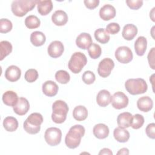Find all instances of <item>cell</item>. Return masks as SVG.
Masks as SVG:
<instances>
[{
  "instance_id": "cell-23",
  "label": "cell",
  "mask_w": 155,
  "mask_h": 155,
  "mask_svg": "<svg viewBox=\"0 0 155 155\" xmlns=\"http://www.w3.org/2000/svg\"><path fill=\"white\" fill-rule=\"evenodd\" d=\"M113 136L117 142L124 143L128 140L130 135L128 130L119 127L114 130Z\"/></svg>"
},
{
  "instance_id": "cell-11",
  "label": "cell",
  "mask_w": 155,
  "mask_h": 155,
  "mask_svg": "<svg viewBox=\"0 0 155 155\" xmlns=\"http://www.w3.org/2000/svg\"><path fill=\"white\" fill-rule=\"evenodd\" d=\"M64 50L63 44L59 41L51 42L48 47L47 51L49 56L53 58H57L61 56Z\"/></svg>"
},
{
  "instance_id": "cell-21",
  "label": "cell",
  "mask_w": 155,
  "mask_h": 155,
  "mask_svg": "<svg viewBox=\"0 0 155 155\" xmlns=\"http://www.w3.org/2000/svg\"><path fill=\"white\" fill-rule=\"evenodd\" d=\"M137 33V28L136 26L132 24H128L124 27L122 35L125 39L131 41L136 36Z\"/></svg>"
},
{
  "instance_id": "cell-34",
  "label": "cell",
  "mask_w": 155,
  "mask_h": 155,
  "mask_svg": "<svg viewBox=\"0 0 155 155\" xmlns=\"http://www.w3.org/2000/svg\"><path fill=\"white\" fill-rule=\"evenodd\" d=\"M55 79L60 84H66L70 81V76L67 71L61 70L56 73Z\"/></svg>"
},
{
  "instance_id": "cell-13",
  "label": "cell",
  "mask_w": 155,
  "mask_h": 155,
  "mask_svg": "<svg viewBox=\"0 0 155 155\" xmlns=\"http://www.w3.org/2000/svg\"><path fill=\"white\" fill-rule=\"evenodd\" d=\"M30 108V104L28 100L24 97H19L17 104L13 107L15 113L19 116L25 114Z\"/></svg>"
},
{
  "instance_id": "cell-45",
  "label": "cell",
  "mask_w": 155,
  "mask_h": 155,
  "mask_svg": "<svg viewBox=\"0 0 155 155\" xmlns=\"http://www.w3.org/2000/svg\"><path fill=\"white\" fill-rule=\"evenodd\" d=\"M129 151L128 149L127 148H122L117 153V154H128Z\"/></svg>"
},
{
  "instance_id": "cell-41",
  "label": "cell",
  "mask_w": 155,
  "mask_h": 155,
  "mask_svg": "<svg viewBox=\"0 0 155 155\" xmlns=\"http://www.w3.org/2000/svg\"><path fill=\"white\" fill-rule=\"evenodd\" d=\"M145 131L148 137L153 139H155V124H149L145 129Z\"/></svg>"
},
{
  "instance_id": "cell-5",
  "label": "cell",
  "mask_w": 155,
  "mask_h": 155,
  "mask_svg": "<svg viewBox=\"0 0 155 155\" xmlns=\"http://www.w3.org/2000/svg\"><path fill=\"white\" fill-rule=\"evenodd\" d=\"M126 90L132 95L143 94L148 88V85L143 79H129L125 83Z\"/></svg>"
},
{
  "instance_id": "cell-10",
  "label": "cell",
  "mask_w": 155,
  "mask_h": 155,
  "mask_svg": "<svg viewBox=\"0 0 155 155\" xmlns=\"http://www.w3.org/2000/svg\"><path fill=\"white\" fill-rule=\"evenodd\" d=\"M128 98L123 92L117 91L111 96V102L113 108L120 110L125 108L128 104Z\"/></svg>"
},
{
  "instance_id": "cell-38",
  "label": "cell",
  "mask_w": 155,
  "mask_h": 155,
  "mask_svg": "<svg viewBox=\"0 0 155 155\" xmlns=\"http://www.w3.org/2000/svg\"><path fill=\"white\" fill-rule=\"evenodd\" d=\"M82 79L83 82L88 85L91 84H93L95 79H96V77H95V74H94V73H93L91 71H85L82 76Z\"/></svg>"
},
{
  "instance_id": "cell-29",
  "label": "cell",
  "mask_w": 155,
  "mask_h": 155,
  "mask_svg": "<svg viewBox=\"0 0 155 155\" xmlns=\"http://www.w3.org/2000/svg\"><path fill=\"white\" fill-rule=\"evenodd\" d=\"M3 126L7 131L13 132L18 128V122L15 117L8 116L4 119Z\"/></svg>"
},
{
  "instance_id": "cell-30",
  "label": "cell",
  "mask_w": 155,
  "mask_h": 155,
  "mask_svg": "<svg viewBox=\"0 0 155 155\" xmlns=\"http://www.w3.org/2000/svg\"><path fill=\"white\" fill-rule=\"evenodd\" d=\"M94 36L96 40L101 44L107 43L110 39V35L107 32L105 29L103 28H100L95 30Z\"/></svg>"
},
{
  "instance_id": "cell-12",
  "label": "cell",
  "mask_w": 155,
  "mask_h": 155,
  "mask_svg": "<svg viewBox=\"0 0 155 155\" xmlns=\"http://www.w3.org/2000/svg\"><path fill=\"white\" fill-rule=\"evenodd\" d=\"M116 9L110 4H105L100 8L99 16L104 21H109L116 16Z\"/></svg>"
},
{
  "instance_id": "cell-6",
  "label": "cell",
  "mask_w": 155,
  "mask_h": 155,
  "mask_svg": "<svg viewBox=\"0 0 155 155\" xmlns=\"http://www.w3.org/2000/svg\"><path fill=\"white\" fill-rule=\"evenodd\" d=\"M87 63L86 56L81 52H75L68 63V68L74 74L79 73Z\"/></svg>"
},
{
  "instance_id": "cell-16",
  "label": "cell",
  "mask_w": 155,
  "mask_h": 155,
  "mask_svg": "<svg viewBox=\"0 0 155 155\" xmlns=\"http://www.w3.org/2000/svg\"><path fill=\"white\" fill-rule=\"evenodd\" d=\"M58 91V86L54 81H47L42 84V92L48 97L56 95Z\"/></svg>"
},
{
  "instance_id": "cell-39",
  "label": "cell",
  "mask_w": 155,
  "mask_h": 155,
  "mask_svg": "<svg viewBox=\"0 0 155 155\" xmlns=\"http://www.w3.org/2000/svg\"><path fill=\"white\" fill-rule=\"evenodd\" d=\"M105 30L108 33L114 35L120 31V26L117 23L111 22L107 25Z\"/></svg>"
},
{
  "instance_id": "cell-15",
  "label": "cell",
  "mask_w": 155,
  "mask_h": 155,
  "mask_svg": "<svg viewBox=\"0 0 155 155\" xmlns=\"http://www.w3.org/2000/svg\"><path fill=\"white\" fill-rule=\"evenodd\" d=\"M21 75V69L16 65L9 66L5 71V78L10 82H16Z\"/></svg>"
},
{
  "instance_id": "cell-28",
  "label": "cell",
  "mask_w": 155,
  "mask_h": 155,
  "mask_svg": "<svg viewBox=\"0 0 155 155\" xmlns=\"http://www.w3.org/2000/svg\"><path fill=\"white\" fill-rule=\"evenodd\" d=\"M73 116L78 121H83L88 116L87 109L82 105L77 106L73 110Z\"/></svg>"
},
{
  "instance_id": "cell-26",
  "label": "cell",
  "mask_w": 155,
  "mask_h": 155,
  "mask_svg": "<svg viewBox=\"0 0 155 155\" xmlns=\"http://www.w3.org/2000/svg\"><path fill=\"white\" fill-rule=\"evenodd\" d=\"M147 46V41L144 36L137 38L134 43V50L136 53L140 56H143L146 51Z\"/></svg>"
},
{
  "instance_id": "cell-3",
  "label": "cell",
  "mask_w": 155,
  "mask_h": 155,
  "mask_svg": "<svg viewBox=\"0 0 155 155\" xmlns=\"http://www.w3.org/2000/svg\"><path fill=\"white\" fill-rule=\"evenodd\" d=\"M52 110L51 119L54 122L62 124L66 120L69 109L65 102L61 100L56 101L52 105Z\"/></svg>"
},
{
  "instance_id": "cell-40",
  "label": "cell",
  "mask_w": 155,
  "mask_h": 155,
  "mask_svg": "<svg viewBox=\"0 0 155 155\" xmlns=\"http://www.w3.org/2000/svg\"><path fill=\"white\" fill-rule=\"evenodd\" d=\"M126 3L127 5L133 10H137L140 8L143 4L142 0H127Z\"/></svg>"
},
{
  "instance_id": "cell-7",
  "label": "cell",
  "mask_w": 155,
  "mask_h": 155,
  "mask_svg": "<svg viewBox=\"0 0 155 155\" xmlns=\"http://www.w3.org/2000/svg\"><path fill=\"white\" fill-rule=\"evenodd\" d=\"M44 138L46 142L50 146L58 145L61 140V130L56 127H50L46 130L44 134Z\"/></svg>"
},
{
  "instance_id": "cell-33",
  "label": "cell",
  "mask_w": 155,
  "mask_h": 155,
  "mask_svg": "<svg viewBox=\"0 0 155 155\" xmlns=\"http://www.w3.org/2000/svg\"><path fill=\"white\" fill-rule=\"evenodd\" d=\"M88 52L89 56L92 59L99 58L102 53V49L99 45L96 43H92L88 48Z\"/></svg>"
},
{
  "instance_id": "cell-25",
  "label": "cell",
  "mask_w": 155,
  "mask_h": 155,
  "mask_svg": "<svg viewBox=\"0 0 155 155\" xmlns=\"http://www.w3.org/2000/svg\"><path fill=\"white\" fill-rule=\"evenodd\" d=\"M132 114L129 112H124L119 114L117 118V123L119 127L126 128L130 127Z\"/></svg>"
},
{
  "instance_id": "cell-44",
  "label": "cell",
  "mask_w": 155,
  "mask_h": 155,
  "mask_svg": "<svg viewBox=\"0 0 155 155\" xmlns=\"http://www.w3.org/2000/svg\"><path fill=\"white\" fill-rule=\"evenodd\" d=\"M99 154L101 155V154H108V155H112L113 154V153L112 151L108 149V148H104L103 149H102L100 152L99 153Z\"/></svg>"
},
{
  "instance_id": "cell-42",
  "label": "cell",
  "mask_w": 155,
  "mask_h": 155,
  "mask_svg": "<svg viewBox=\"0 0 155 155\" xmlns=\"http://www.w3.org/2000/svg\"><path fill=\"white\" fill-rule=\"evenodd\" d=\"M85 7L88 9H94L99 5V0H85L84 1Z\"/></svg>"
},
{
  "instance_id": "cell-43",
  "label": "cell",
  "mask_w": 155,
  "mask_h": 155,
  "mask_svg": "<svg viewBox=\"0 0 155 155\" xmlns=\"http://www.w3.org/2000/svg\"><path fill=\"white\" fill-rule=\"evenodd\" d=\"M154 49L155 48L153 47L151 50L149 51L148 54V61L150 67L154 70Z\"/></svg>"
},
{
  "instance_id": "cell-8",
  "label": "cell",
  "mask_w": 155,
  "mask_h": 155,
  "mask_svg": "<svg viewBox=\"0 0 155 155\" xmlns=\"http://www.w3.org/2000/svg\"><path fill=\"white\" fill-rule=\"evenodd\" d=\"M116 59L122 64H128L133 59V53L131 49L127 46L118 47L115 51Z\"/></svg>"
},
{
  "instance_id": "cell-22",
  "label": "cell",
  "mask_w": 155,
  "mask_h": 155,
  "mask_svg": "<svg viewBox=\"0 0 155 155\" xmlns=\"http://www.w3.org/2000/svg\"><path fill=\"white\" fill-rule=\"evenodd\" d=\"M2 101L4 104L10 107H14L18 101L17 94L13 91H7L2 95Z\"/></svg>"
},
{
  "instance_id": "cell-20",
  "label": "cell",
  "mask_w": 155,
  "mask_h": 155,
  "mask_svg": "<svg viewBox=\"0 0 155 155\" xmlns=\"http://www.w3.org/2000/svg\"><path fill=\"white\" fill-rule=\"evenodd\" d=\"M93 133L96 138L99 139H103L108 136L109 128L104 124H98L93 127Z\"/></svg>"
},
{
  "instance_id": "cell-19",
  "label": "cell",
  "mask_w": 155,
  "mask_h": 155,
  "mask_svg": "<svg viewBox=\"0 0 155 155\" xmlns=\"http://www.w3.org/2000/svg\"><path fill=\"white\" fill-rule=\"evenodd\" d=\"M110 93L107 90H102L99 91L96 96L97 104L102 107H107L111 102Z\"/></svg>"
},
{
  "instance_id": "cell-2",
  "label": "cell",
  "mask_w": 155,
  "mask_h": 155,
  "mask_svg": "<svg viewBox=\"0 0 155 155\" xmlns=\"http://www.w3.org/2000/svg\"><path fill=\"white\" fill-rule=\"evenodd\" d=\"M36 0H15L11 5L13 13L18 17H22L32 10L37 4Z\"/></svg>"
},
{
  "instance_id": "cell-24",
  "label": "cell",
  "mask_w": 155,
  "mask_h": 155,
  "mask_svg": "<svg viewBox=\"0 0 155 155\" xmlns=\"http://www.w3.org/2000/svg\"><path fill=\"white\" fill-rule=\"evenodd\" d=\"M38 11L42 16L48 15L53 9V3L51 0L38 1Z\"/></svg>"
},
{
  "instance_id": "cell-14",
  "label": "cell",
  "mask_w": 155,
  "mask_h": 155,
  "mask_svg": "<svg viewBox=\"0 0 155 155\" xmlns=\"http://www.w3.org/2000/svg\"><path fill=\"white\" fill-rule=\"evenodd\" d=\"M92 38L91 35L87 33H81L76 39V45L81 49L86 50L92 44Z\"/></svg>"
},
{
  "instance_id": "cell-1",
  "label": "cell",
  "mask_w": 155,
  "mask_h": 155,
  "mask_svg": "<svg viewBox=\"0 0 155 155\" xmlns=\"http://www.w3.org/2000/svg\"><path fill=\"white\" fill-rule=\"evenodd\" d=\"M85 128L81 125H75L71 127L65 138L67 147L71 149L77 148L81 143V138L85 134Z\"/></svg>"
},
{
  "instance_id": "cell-18",
  "label": "cell",
  "mask_w": 155,
  "mask_h": 155,
  "mask_svg": "<svg viewBox=\"0 0 155 155\" xmlns=\"http://www.w3.org/2000/svg\"><path fill=\"white\" fill-rule=\"evenodd\" d=\"M52 22L58 26H62L66 24L68 21L67 13L61 10H56L51 16Z\"/></svg>"
},
{
  "instance_id": "cell-31",
  "label": "cell",
  "mask_w": 155,
  "mask_h": 155,
  "mask_svg": "<svg viewBox=\"0 0 155 155\" xmlns=\"http://www.w3.org/2000/svg\"><path fill=\"white\" fill-rule=\"evenodd\" d=\"M0 60L2 61L12 51V45L11 43L7 41H2L0 42Z\"/></svg>"
},
{
  "instance_id": "cell-4",
  "label": "cell",
  "mask_w": 155,
  "mask_h": 155,
  "mask_svg": "<svg viewBox=\"0 0 155 155\" xmlns=\"http://www.w3.org/2000/svg\"><path fill=\"white\" fill-rule=\"evenodd\" d=\"M42 122V116L39 113H33L24 122V128L27 133L30 134H35L39 132L41 125Z\"/></svg>"
},
{
  "instance_id": "cell-36",
  "label": "cell",
  "mask_w": 155,
  "mask_h": 155,
  "mask_svg": "<svg viewBox=\"0 0 155 155\" xmlns=\"http://www.w3.org/2000/svg\"><path fill=\"white\" fill-rule=\"evenodd\" d=\"M13 25L10 20L4 18L0 20V32L1 33H7L10 31Z\"/></svg>"
},
{
  "instance_id": "cell-32",
  "label": "cell",
  "mask_w": 155,
  "mask_h": 155,
  "mask_svg": "<svg viewBox=\"0 0 155 155\" xmlns=\"http://www.w3.org/2000/svg\"><path fill=\"white\" fill-rule=\"evenodd\" d=\"M40 24L39 19L35 15H30L25 19V25L29 29L36 28L39 27Z\"/></svg>"
},
{
  "instance_id": "cell-17",
  "label": "cell",
  "mask_w": 155,
  "mask_h": 155,
  "mask_svg": "<svg viewBox=\"0 0 155 155\" xmlns=\"http://www.w3.org/2000/svg\"><path fill=\"white\" fill-rule=\"evenodd\" d=\"M137 107L141 111L148 112L153 107V100L148 96L140 97L137 101Z\"/></svg>"
},
{
  "instance_id": "cell-37",
  "label": "cell",
  "mask_w": 155,
  "mask_h": 155,
  "mask_svg": "<svg viewBox=\"0 0 155 155\" xmlns=\"http://www.w3.org/2000/svg\"><path fill=\"white\" fill-rule=\"evenodd\" d=\"M25 79L29 83L35 82L38 78V71L35 69H28L26 71L24 75Z\"/></svg>"
},
{
  "instance_id": "cell-9",
  "label": "cell",
  "mask_w": 155,
  "mask_h": 155,
  "mask_svg": "<svg viewBox=\"0 0 155 155\" xmlns=\"http://www.w3.org/2000/svg\"><path fill=\"white\" fill-rule=\"evenodd\" d=\"M114 67V61L108 58L102 59L98 65L97 73L102 78H107L110 74Z\"/></svg>"
},
{
  "instance_id": "cell-35",
  "label": "cell",
  "mask_w": 155,
  "mask_h": 155,
  "mask_svg": "<svg viewBox=\"0 0 155 155\" xmlns=\"http://www.w3.org/2000/svg\"><path fill=\"white\" fill-rule=\"evenodd\" d=\"M144 124V117L142 115L139 114H136L132 116L130 126L133 129H139Z\"/></svg>"
},
{
  "instance_id": "cell-27",
  "label": "cell",
  "mask_w": 155,
  "mask_h": 155,
  "mask_svg": "<svg viewBox=\"0 0 155 155\" xmlns=\"http://www.w3.org/2000/svg\"><path fill=\"white\" fill-rule=\"evenodd\" d=\"M45 36L41 31H35L31 33L30 35V41L31 44L36 47L42 45L45 43Z\"/></svg>"
}]
</instances>
